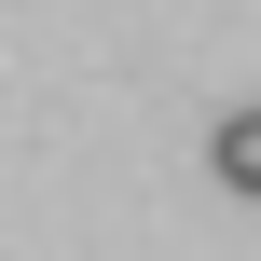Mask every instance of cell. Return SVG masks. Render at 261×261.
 <instances>
[{
    "mask_svg": "<svg viewBox=\"0 0 261 261\" xmlns=\"http://www.w3.org/2000/svg\"><path fill=\"white\" fill-rule=\"evenodd\" d=\"M206 165H220V193H248V206H261V110H220Z\"/></svg>",
    "mask_w": 261,
    "mask_h": 261,
    "instance_id": "cell-1",
    "label": "cell"
}]
</instances>
